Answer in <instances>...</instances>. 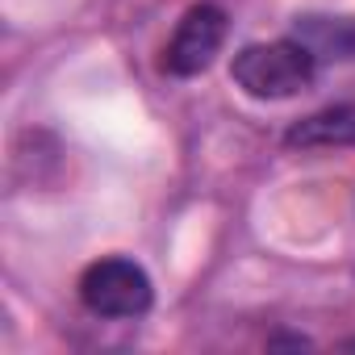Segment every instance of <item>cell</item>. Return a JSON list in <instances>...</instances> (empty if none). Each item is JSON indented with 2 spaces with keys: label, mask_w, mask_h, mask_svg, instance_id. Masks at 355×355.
Wrapping results in <instances>:
<instances>
[{
  "label": "cell",
  "mask_w": 355,
  "mask_h": 355,
  "mask_svg": "<svg viewBox=\"0 0 355 355\" xmlns=\"http://www.w3.org/2000/svg\"><path fill=\"white\" fill-rule=\"evenodd\" d=\"M288 146H301V150H326V146H355V96L351 101H338L322 113H309L301 117L293 130H288Z\"/></svg>",
  "instance_id": "4"
},
{
  "label": "cell",
  "mask_w": 355,
  "mask_h": 355,
  "mask_svg": "<svg viewBox=\"0 0 355 355\" xmlns=\"http://www.w3.org/2000/svg\"><path fill=\"white\" fill-rule=\"evenodd\" d=\"M226 30H230L226 26V13L218 5H193L180 17V26H175L171 42L163 46V71L175 76V80L201 76L218 59V51L226 42Z\"/></svg>",
  "instance_id": "3"
},
{
  "label": "cell",
  "mask_w": 355,
  "mask_h": 355,
  "mask_svg": "<svg viewBox=\"0 0 355 355\" xmlns=\"http://www.w3.org/2000/svg\"><path fill=\"white\" fill-rule=\"evenodd\" d=\"M230 80L255 96V101H288L305 92L318 80V59L309 55L305 42L280 38V42H251L234 55Z\"/></svg>",
  "instance_id": "1"
},
{
  "label": "cell",
  "mask_w": 355,
  "mask_h": 355,
  "mask_svg": "<svg viewBox=\"0 0 355 355\" xmlns=\"http://www.w3.org/2000/svg\"><path fill=\"white\" fill-rule=\"evenodd\" d=\"M293 38L322 63H355V17H297Z\"/></svg>",
  "instance_id": "5"
},
{
  "label": "cell",
  "mask_w": 355,
  "mask_h": 355,
  "mask_svg": "<svg viewBox=\"0 0 355 355\" xmlns=\"http://www.w3.org/2000/svg\"><path fill=\"white\" fill-rule=\"evenodd\" d=\"M80 301L96 318L130 322V318H142L150 309L155 288H150V276H146L142 263H134L125 255H109V259H96V263L84 268V276H80Z\"/></svg>",
  "instance_id": "2"
}]
</instances>
